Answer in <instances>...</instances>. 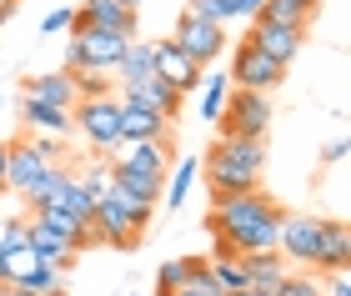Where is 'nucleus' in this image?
Instances as JSON below:
<instances>
[{
    "label": "nucleus",
    "instance_id": "obj_1",
    "mask_svg": "<svg viewBox=\"0 0 351 296\" xmlns=\"http://www.w3.org/2000/svg\"><path fill=\"white\" fill-rule=\"evenodd\" d=\"M281 216L286 206H276L266 191H246V196H226L216 201L206 216L216 251L211 256H251V251H276L281 241Z\"/></svg>",
    "mask_w": 351,
    "mask_h": 296
},
{
    "label": "nucleus",
    "instance_id": "obj_2",
    "mask_svg": "<svg viewBox=\"0 0 351 296\" xmlns=\"http://www.w3.org/2000/svg\"><path fill=\"white\" fill-rule=\"evenodd\" d=\"M261 166H266V141H241V136H221L201 156V181L211 201L261 191Z\"/></svg>",
    "mask_w": 351,
    "mask_h": 296
},
{
    "label": "nucleus",
    "instance_id": "obj_3",
    "mask_svg": "<svg viewBox=\"0 0 351 296\" xmlns=\"http://www.w3.org/2000/svg\"><path fill=\"white\" fill-rule=\"evenodd\" d=\"M5 191L15 196H25V186H36L45 171H56V166H66V146L56 141V136H21V141H10L5 146Z\"/></svg>",
    "mask_w": 351,
    "mask_h": 296
},
{
    "label": "nucleus",
    "instance_id": "obj_4",
    "mask_svg": "<svg viewBox=\"0 0 351 296\" xmlns=\"http://www.w3.org/2000/svg\"><path fill=\"white\" fill-rule=\"evenodd\" d=\"M131 36H116V30H95V25H71V40H66V71H101L110 75L121 66Z\"/></svg>",
    "mask_w": 351,
    "mask_h": 296
},
{
    "label": "nucleus",
    "instance_id": "obj_5",
    "mask_svg": "<svg viewBox=\"0 0 351 296\" xmlns=\"http://www.w3.org/2000/svg\"><path fill=\"white\" fill-rule=\"evenodd\" d=\"M271 121H276V106H271V96H261V90H231L226 106H221V116H216V126H221V136L266 141Z\"/></svg>",
    "mask_w": 351,
    "mask_h": 296
},
{
    "label": "nucleus",
    "instance_id": "obj_6",
    "mask_svg": "<svg viewBox=\"0 0 351 296\" xmlns=\"http://www.w3.org/2000/svg\"><path fill=\"white\" fill-rule=\"evenodd\" d=\"M322 236H326V216L286 211V216H281V241H276V251H281L286 267L316 271V261H322Z\"/></svg>",
    "mask_w": 351,
    "mask_h": 296
},
{
    "label": "nucleus",
    "instance_id": "obj_7",
    "mask_svg": "<svg viewBox=\"0 0 351 296\" xmlns=\"http://www.w3.org/2000/svg\"><path fill=\"white\" fill-rule=\"evenodd\" d=\"M75 126H81L86 146L95 156H121V101L101 96V101H75Z\"/></svg>",
    "mask_w": 351,
    "mask_h": 296
},
{
    "label": "nucleus",
    "instance_id": "obj_8",
    "mask_svg": "<svg viewBox=\"0 0 351 296\" xmlns=\"http://www.w3.org/2000/svg\"><path fill=\"white\" fill-rule=\"evenodd\" d=\"M171 45L191 60V66H201V71H206V66H216V60H221V51H226V30L211 25V21H196L191 10H181Z\"/></svg>",
    "mask_w": 351,
    "mask_h": 296
},
{
    "label": "nucleus",
    "instance_id": "obj_9",
    "mask_svg": "<svg viewBox=\"0 0 351 296\" xmlns=\"http://www.w3.org/2000/svg\"><path fill=\"white\" fill-rule=\"evenodd\" d=\"M226 81H231V90H261V96H271V86H281L286 71L271 56H261L251 40H241V45H236V60H231Z\"/></svg>",
    "mask_w": 351,
    "mask_h": 296
},
{
    "label": "nucleus",
    "instance_id": "obj_10",
    "mask_svg": "<svg viewBox=\"0 0 351 296\" xmlns=\"http://www.w3.org/2000/svg\"><path fill=\"white\" fill-rule=\"evenodd\" d=\"M90 241H106V246H121V251H131V246L141 241V231L131 226V216H125L121 196L106 191L101 201H95V216H90Z\"/></svg>",
    "mask_w": 351,
    "mask_h": 296
},
{
    "label": "nucleus",
    "instance_id": "obj_11",
    "mask_svg": "<svg viewBox=\"0 0 351 296\" xmlns=\"http://www.w3.org/2000/svg\"><path fill=\"white\" fill-rule=\"evenodd\" d=\"M121 106H141V111H151V116H161V121H176V111H181V101L186 96H176V90L161 81V75H146V81H131V86H121Z\"/></svg>",
    "mask_w": 351,
    "mask_h": 296
},
{
    "label": "nucleus",
    "instance_id": "obj_12",
    "mask_svg": "<svg viewBox=\"0 0 351 296\" xmlns=\"http://www.w3.org/2000/svg\"><path fill=\"white\" fill-rule=\"evenodd\" d=\"M151 71L161 75L176 96H191V90H201V75H206L201 66H191V60L176 51L171 40H156V45H151Z\"/></svg>",
    "mask_w": 351,
    "mask_h": 296
},
{
    "label": "nucleus",
    "instance_id": "obj_13",
    "mask_svg": "<svg viewBox=\"0 0 351 296\" xmlns=\"http://www.w3.org/2000/svg\"><path fill=\"white\" fill-rule=\"evenodd\" d=\"M116 166H121V171H131V176H141V181H156V186H166L171 156H166V141H136V146H121Z\"/></svg>",
    "mask_w": 351,
    "mask_h": 296
},
{
    "label": "nucleus",
    "instance_id": "obj_14",
    "mask_svg": "<svg viewBox=\"0 0 351 296\" xmlns=\"http://www.w3.org/2000/svg\"><path fill=\"white\" fill-rule=\"evenodd\" d=\"M136 15L125 0H86L75 10V25H95V30H116V36H131L136 40Z\"/></svg>",
    "mask_w": 351,
    "mask_h": 296
},
{
    "label": "nucleus",
    "instance_id": "obj_15",
    "mask_svg": "<svg viewBox=\"0 0 351 296\" xmlns=\"http://www.w3.org/2000/svg\"><path fill=\"white\" fill-rule=\"evenodd\" d=\"M246 40H251V45H256L261 56H271V60H276V66L286 71V66L296 60V51H301V40H306V36H301V30H281V25H266V21H251Z\"/></svg>",
    "mask_w": 351,
    "mask_h": 296
},
{
    "label": "nucleus",
    "instance_id": "obj_16",
    "mask_svg": "<svg viewBox=\"0 0 351 296\" xmlns=\"http://www.w3.org/2000/svg\"><path fill=\"white\" fill-rule=\"evenodd\" d=\"M25 96L40 101V106H56V111H75V75L71 71H45L36 81H25Z\"/></svg>",
    "mask_w": 351,
    "mask_h": 296
},
{
    "label": "nucleus",
    "instance_id": "obj_17",
    "mask_svg": "<svg viewBox=\"0 0 351 296\" xmlns=\"http://www.w3.org/2000/svg\"><path fill=\"white\" fill-rule=\"evenodd\" d=\"M166 126L171 121L141 111V106H121V141L136 146V141H166Z\"/></svg>",
    "mask_w": 351,
    "mask_h": 296
},
{
    "label": "nucleus",
    "instance_id": "obj_18",
    "mask_svg": "<svg viewBox=\"0 0 351 296\" xmlns=\"http://www.w3.org/2000/svg\"><path fill=\"white\" fill-rule=\"evenodd\" d=\"M21 126H30V136H66L71 111H56V106H40V101L21 96Z\"/></svg>",
    "mask_w": 351,
    "mask_h": 296
},
{
    "label": "nucleus",
    "instance_id": "obj_19",
    "mask_svg": "<svg viewBox=\"0 0 351 296\" xmlns=\"http://www.w3.org/2000/svg\"><path fill=\"white\" fill-rule=\"evenodd\" d=\"M241 271H246L251 291H276V282H281L291 267L281 261V251H251V256H241Z\"/></svg>",
    "mask_w": 351,
    "mask_h": 296
},
{
    "label": "nucleus",
    "instance_id": "obj_20",
    "mask_svg": "<svg viewBox=\"0 0 351 296\" xmlns=\"http://www.w3.org/2000/svg\"><path fill=\"white\" fill-rule=\"evenodd\" d=\"M30 221L36 226H45V231H56V236H66L75 251H81V246H90V226H81L75 221V216H66L60 206H36V211H25Z\"/></svg>",
    "mask_w": 351,
    "mask_h": 296
},
{
    "label": "nucleus",
    "instance_id": "obj_21",
    "mask_svg": "<svg viewBox=\"0 0 351 296\" xmlns=\"http://www.w3.org/2000/svg\"><path fill=\"white\" fill-rule=\"evenodd\" d=\"M351 267V231L346 221H326V236H322V261H316V271H346Z\"/></svg>",
    "mask_w": 351,
    "mask_h": 296
},
{
    "label": "nucleus",
    "instance_id": "obj_22",
    "mask_svg": "<svg viewBox=\"0 0 351 296\" xmlns=\"http://www.w3.org/2000/svg\"><path fill=\"white\" fill-rule=\"evenodd\" d=\"M30 251H36V261H51V267H60V271L75 261V246L66 236H56V231L36 226V221H30Z\"/></svg>",
    "mask_w": 351,
    "mask_h": 296
},
{
    "label": "nucleus",
    "instance_id": "obj_23",
    "mask_svg": "<svg viewBox=\"0 0 351 296\" xmlns=\"http://www.w3.org/2000/svg\"><path fill=\"white\" fill-rule=\"evenodd\" d=\"M196 176H201V161L196 156H186V161H171V171H166V191H161V201L176 211V206H186V196H191V186H196Z\"/></svg>",
    "mask_w": 351,
    "mask_h": 296
},
{
    "label": "nucleus",
    "instance_id": "obj_24",
    "mask_svg": "<svg viewBox=\"0 0 351 296\" xmlns=\"http://www.w3.org/2000/svg\"><path fill=\"white\" fill-rule=\"evenodd\" d=\"M226 96H231L226 71H206V75H201V121H211V126H216V116H221V106H226Z\"/></svg>",
    "mask_w": 351,
    "mask_h": 296
},
{
    "label": "nucleus",
    "instance_id": "obj_25",
    "mask_svg": "<svg viewBox=\"0 0 351 296\" xmlns=\"http://www.w3.org/2000/svg\"><path fill=\"white\" fill-rule=\"evenodd\" d=\"M211 267V282L221 286V296H236V291H251L246 271H241V256H211L206 261Z\"/></svg>",
    "mask_w": 351,
    "mask_h": 296
},
{
    "label": "nucleus",
    "instance_id": "obj_26",
    "mask_svg": "<svg viewBox=\"0 0 351 296\" xmlns=\"http://www.w3.org/2000/svg\"><path fill=\"white\" fill-rule=\"evenodd\" d=\"M71 181V166H56V171H45V176L36 181V186H25V211H36V206H51V201L60 196V186Z\"/></svg>",
    "mask_w": 351,
    "mask_h": 296
},
{
    "label": "nucleus",
    "instance_id": "obj_27",
    "mask_svg": "<svg viewBox=\"0 0 351 296\" xmlns=\"http://www.w3.org/2000/svg\"><path fill=\"white\" fill-rule=\"evenodd\" d=\"M121 86H131V81H146L151 75V45H141V40H131L125 45V56H121V66L110 71Z\"/></svg>",
    "mask_w": 351,
    "mask_h": 296
},
{
    "label": "nucleus",
    "instance_id": "obj_28",
    "mask_svg": "<svg viewBox=\"0 0 351 296\" xmlns=\"http://www.w3.org/2000/svg\"><path fill=\"white\" fill-rule=\"evenodd\" d=\"M51 206H60L66 216H75V221H81V226H90V216H95V201H90V196L81 191V186H75V171H71V181L60 186V196L51 201Z\"/></svg>",
    "mask_w": 351,
    "mask_h": 296
},
{
    "label": "nucleus",
    "instance_id": "obj_29",
    "mask_svg": "<svg viewBox=\"0 0 351 296\" xmlns=\"http://www.w3.org/2000/svg\"><path fill=\"white\" fill-rule=\"evenodd\" d=\"M256 21H266V25H281V30H301V36H306L311 15H306V10H296V5H286V0H266Z\"/></svg>",
    "mask_w": 351,
    "mask_h": 296
},
{
    "label": "nucleus",
    "instance_id": "obj_30",
    "mask_svg": "<svg viewBox=\"0 0 351 296\" xmlns=\"http://www.w3.org/2000/svg\"><path fill=\"white\" fill-rule=\"evenodd\" d=\"M30 246V216H0V256H15Z\"/></svg>",
    "mask_w": 351,
    "mask_h": 296
},
{
    "label": "nucleus",
    "instance_id": "obj_31",
    "mask_svg": "<svg viewBox=\"0 0 351 296\" xmlns=\"http://www.w3.org/2000/svg\"><path fill=\"white\" fill-rule=\"evenodd\" d=\"M75 186L90 196V201H101L110 191V156H95V161H86V171L75 176Z\"/></svg>",
    "mask_w": 351,
    "mask_h": 296
},
{
    "label": "nucleus",
    "instance_id": "obj_32",
    "mask_svg": "<svg viewBox=\"0 0 351 296\" xmlns=\"http://www.w3.org/2000/svg\"><path fill=\"white\" fill-rule=\"evenodd\" d=\"M191 267H196V256H176V261H166V267L156 271V296L181 291V286L191 282Z\"/></svg>",
    "mask_w": 351,
    "mask_h": 296
},
{
    "label": "nucleus",
    "instance_id": "obj_33",
    "mask_svg": "<svg viewBox=\"0 0 351 296\" xmlns=\"http://www.w3.org/2000/svg\"><path fill=\"white\" fill-rule=\"evenodd\" d=\"M271 296H326V291H322V282H316V271H286Z\"/></svg>",
    "mask_w": 351,
    "mask_h": 296
},
{
    "label": "nucleus",
    "instance_id": "obj_34",
    "mask_svg": "<svg viewBox=\"0 0 351 296\" xmlns=\"http://www.w3.org/2000/svg\"><path fill=\"white\" fill-rule=\"evenodd\" d=\"M75 75V96L81 101H101V96H110V81L101 71H71Z\"/></svg>",
    "mask_w": 351,
    "mask_h": 296
},
{
    "label": "nucleus",
    "instance_id": "obj_35",
    "mask_svg": "<svg viewBox=\"0 0 351 296\" xmlns=\"http://www.w3.org/2000/svg\"><path fill=\"white\" fill-rule=\"evenodd\" d=\"M71 25H75V5H56V10L40 21L45 36H60V30H71Z\"/></svg>",
    "mask_w": 351,
    "mask_h": 296
},
{
    "label": "nucleus",
    "instance_id": "obj_36",
    "mask_svg": "<svg viewBox=\"0 0 351 296\" xmlns=\"http://www.w3.org/2000/svg\"><path fill=\"white\" fill-rule=\"evenodd\" d=\"M191 15H196V21H211V25H226V15H221V5H216V0H191V5H186Z\"/></svg>",
    "mask_w": 351,
    "mask_h": 296
},
{
    "label": "nucleus",
    "instance_id": "obj_37",
    "mask_svg": "<svg viewBox=\"0 0 351 296\" xmlns=\"http://www.w3.org/2000/svg\"><path fill=\"white\" fill-rule=\"evenodd\" d=\"M322 161H326V166H341V161H346V141H341V136H337V141H326Z\"/></svg>",
    "mask_w": 351,
    "mask_h": 296
},
{
    "label": "nucleus",
    "instance_id": "obj_38",
    "mask_svg": "<svg viewBox=\"0 0 351 296\" xmlns=\"http://www.w3.org/2000/svg\"><path fill=\"white\" fill-rule=\"evenodd\" d=\"M261 5H266V0H236V15H241V21H256Z\"/></svg>",
    "mask_w": 351,
    "mask_h": 296
},
{
    "label": "nucleus",
    "instance_id": "obj_39",
    "mask_svg": "<svg viewBox=\"0 0 351 296\" xmlns=\"http://www.w3.org/2000/svg\"><path fill=\"white\" fill-rule=\"evenodd\" d=\"M331 296H351V282H346V271L331 276Z\"/></svg>",
    "mask_w": 351,
    "mask_h": 296
},
{
    "label": "nucleus",
    "instance_id": "obj_40",
    "mask_svg": "<svg viewBox=\"0 0 351 296\" xmlns=\"http://www.w3.org/2000/svg\"><path fill=\"white\" fill-rule=\"evenodd\" d=\"M286 5H296V10H306V15H316V5H322V0H286Z\"/></svg>",
    "mask_w": 351,
    "mask_h": 296
},
{
    "label": "nucleus",
    "instance_id": "obj_41",
    "mask_svg": "<svg viewBox=\"0 0 351 296\" xmlns=\"http://www.w3.org/2000/svg\"><path fill=\"white\" fill-rule=\"evenodd\" d=\"M221 5V15H226V21H236V0H216Z\"/></svg>",
    "mask_w": 351,
    "mask_h": 296
},
{
    "label": "nucleus",
    "instance_id": "obj_42",
    "mask_svg": "<svg viewBox=\"0 0 351 296\" xmlns=\"http://www.w3.org/2000/svg\"><path fill=\"white\" fill-rule=\"evenodd\" d=\"M5 156L10 151H5V141H0V191H5Z\"/></svg>",
    "mask_w": 351,
    "mask_h": 296
},
{
    "label": "nucleus",
    "instance_id": "obj_43",
    "mask_svg": "<svg viewBox=\"0 0 351 296\" xmlns=\"http://www.w3.org/2000/svg\"><path fill=\"white\" fill-rule=\"evenodd\" d=\"M10 15H15V5H0V25H5V21H10Z\"/></svg>",
    "mask_w": 351,
    "mask_h": 296
},
{
    "label": "nucleus",
    "instance_id": "obj_44",
    "mask_svg": "<svg viewBox=\"0 0 351 296\" xmlns=\"http://www.w3.org/2000/svg\"><path fill=\"white\" fill-rule=\"evenodd\" d=\"M5 286H10V282H5V256H0V291H5Z\"/></svg>",
    "mask_w": 351,
    "mask_h": 296
},
{
    "label": "nucleus",
    "instance_id": "obj_45",
    "mask_svg": "<svg viewBox=\"0 0 351 296\" xmlns=\"http://www.w3.org/2000/svg\"><path fill=\"white\" fill-rule=\"evenodd\" d=\"M236 296H271V291H236Z\"/></svg>",
    "mask_w": 351,
    "mask_h": 296
},
{
    "label": "nucleus",
    "instance_id": "obj_46",
    "mask_svg": "<svg viewBox=\"0 0 351 296\" xmlns=\"http://www.w3.org/2000/svg\"><path fill=\"white\" fill-rule=\"evenodd\" d=\"M171 296H196V291H191V286H181V291H171Z\"/></svg>",
    "mask_w": 351,
    "mask_h": 296
},
{
    "label": "nucleus",
    "instance_id": "obj_47",
    "mask_svg": "<svg viewBox=\"0 0 351 296\" xmlns=\"http://www.w3.org/2000/svg\"><path fill=\"white\" fill-rule=\"evenodd\" d=\"M0 5H21V0H0Z\"/></svg>",
    "mask_w": 351,
    "mask_h": 296
},
{
    "label": "nucleus",
    "instance_id": "obj_48",
    "mask_svg": "<svg viewBox=\"0 0 351 296\" xmlns=\"http://www.w3.org/2000/svg\"><path fill=\"white\" fill-rule=\"evenodd\" d=\"M125 296H141V291H125Z\"/></svg>",
    "mask_w": 351,
    "mask_h": 296
}]
</instances>
